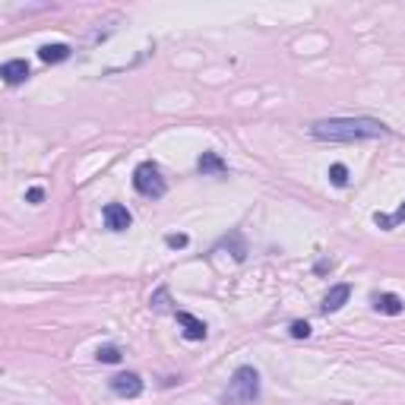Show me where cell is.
Instances as JSON below:
<instances>
[{"instance_id":"7c38bea8","label":"cell","mask_w":405,"mask_h":405,"mask_svg":"<svg viewBox=\"0 0 405 405\" xmlns=\"http://www.w3.org/2000/svg\"><path fill=\"white\" fill-rule=\"evenodd\" d=\"M374 222H377L380 228H386V232H390V228H396V225H402V222H405V202L399 206L396 212H393V216H383V212H377Z\"/></svg>"},{"instance_id":"8fae6325","label":"cell","mask_w":405,"mask_h":405,"mask_svg":"<svg viewBox=\"0 0 405 405\" xmlns=\"http://www.w3.org/2000/svg\"><path fill=\"white\" fill-rule=\"evenodd\" d=\"M200 171L202 174H225L228 168H225V162L216 156V152H202V158H200Z\"/></svg>"},{"instance_id":"9a60e30c","label":"cell","mask_w":405,"mask_h":405,"mask_svg":"<svg viewBox=\"0 0 405 405\" xmlns=\"http://www.w3.org/2000/svg\"><path fill=\"white\" fill-rule=\"evenodd\" d=\"M292 336H294V339H308V336H310V326H308L304 320H294V323H292Z\"/></svg>"},{"instance_id":"52a82bcc","label":"cell","mask_w":405,"mask_h":405,"mask_svg":"<svg viewBox=\"0 0 405 405\" xmlns=\"http://www.w3.org/2000/svg\"><path fill=\"white\" fill-rule=\"evenodd\" d=\"M374 308L380 310V314H390V317H399L405 310V304H402V298L399 294H390V292H383V294H374Z\"/></svg>"},{"instance_id":"e0dca14e","label":"cell","mask_w":405,"mask_h":405,"mask_svg":"<svg viewBox=\"0 0 405 405\" xmlns=\"http://www.w3.org/2000/svg\"><path fill=\"white\" fill-rule=\"evenodd\" d=\"M152 304H156V310H168V292H165V288L152 298Z\"/></svg>"},{"instance_id":"ba28073f","label":"cell","mask_w":405,"mask_h":405,"mask_svg":"<svg viewBox=\"0 0 405 405\" xmlns=\"http://www.w3.org/2000/svg\"><path fill=\"white\" fill-rule=\"evenodd\" d=\"M0 76H3V83H10V86L23 83V79H29V64H26V60H7L3 70H0Z\"/></svg>"},{"instance_id":"277c9868","label":"cell","mask_w":405,"mask_h":405,"mask_svg":"<svg viewBox=\"0 0 405 405\" xmlns=\"http://www.w3.org/2000/svg\"><path fill=\"white\" fill-rule=\"evenodd\" d=\"M102 216H105V225L111 228V232H127L130 222H133V216L127 212V206H120V202H108Z\"/></svg>"},{"instance_id":"9c48e42d","label":"cell","mask_w":405,"mask_h":405,"mask_svg":"<svg viewBox=\"0 0 405 405\" xmlns=\"http://www.w3.org/2000/svg\"><path fill=\"white\" fill-rule=\"evenodd\" d=\"M348 294H352V288H348V285H336V288H330V294L323 298L320 310H323V314H336V310L348 301Z\"/></svg>"},{"instance_id":"8992f818","label":"cell","mask_w":405,"mask_h":405,"mask_svg":"<svg viewBox=\"0 0 405 405\" xmlns=\"http://www.w3.org/2000/svg\"><path fill=\"white\" fill-rule=\"evenodd\" d=\"M178 323L184 326V336H187V339H194V342L206 339V323H202L200 317L187 314V310H178Z\"/></svg>"},{"instance_id":"7a4b0ae2","label":"cell","mask_w":405,"mask_h":405,"mask_svg":"<svg viewBox=\"0 0 405 405\" xmlns=\"http://www.w3.org/2000/svg\"><path fill=\"white\" fill-rule=\"evenodd\" d=\"M260 399V374L254 368H238L228 383V390L222 393V402L225 405H247Z\"/></svg>"},{"instance_id":"ac0fdd59","label":"cell","mask_w":405,"mask_h":405,"mask_svg":"<svg viewBox=\"0 0 405 405\" xmlns=\"http://www.w3.org/2000/svg\"><path fill=\"white\" fill-rule=\"evenodd\" d=\"M41 196H45V194H41L38 187H32V190H29V200H32V202H41Z\"/></svg>"},{"instance_id":"5bb4252c","label":"cell","mask_w":405,"mask_h":405,"mask_svg":"<svg viewBox=\"0 0 405 405\" xmlns=\"http://www.w3.org/2000/svg\"><path fill=\"white\" fill-rule=\"evenodd\" d=\"M98 361H105V364H117V361H120V348H114V346L98 348Z\"/></svg>"},{"instance_id":"30bf717a","label":"cell","mask_w":405,"mask_h":405,"mask_svg":"<svg viewBox=\"0 0 405 405\" xmlns=\"http://www.w3.org/2000/svg\"><path fill=\"white\" fill-rule=\"evenodd\" d=\"M38 57L45 60V64H60V60L70 57V45H45L38 51Z\"/></svg>"},{"instance_id":"4fadbf2b","label":"cell","mask_w":405,"mask_h":405,"mask_svg":"<svg viewBox=\"0 0 405 405\" xmlns=\"http://www.w3.org/2000/svg\"><path fill=\"white\" fill-rule=\"evenodd\" d=\"M330 180L336 184V187H346L348 184V168L346 165H332L330 168Z\"/></svg>"},{"instance_id":"2e32d148","label":"cell","mask_w":405,"mask_h":405,"mask_svg":"<svg viewBox=\"0 0 405 405\" xmlns=\"http://www.w3.org/2000/svg\"><path fill=\"white\" fill-rule=\"evenodd\" d=\"M165 244L168 247H187V234H168Z\"/></svg>"},{"instance_id":"6da1fadb","label":"cell","mask_w":405,"mask_h":405,"mask_svg":"<svg viewBox=\"0 0 405 405\" xmlns=\"http://www.w3.org/2000/svg\"><path fill=\"white\" fill-rule=\"evenodd\" d=\"M317 140H330V143H352V140H374V136H386L390 130L380 120L370 117H336V120H317L314 127Z\"/></svg>"},{"instance_id":"3957f363","label":"cell","mask_w":405,"mask_h":405,"mask_svg":"<svg viewBox=\"0 0 405 405\" xmlns=\"http://www.w3.org/2000/svg\"><path fill=\"white\" fill-rule=\"evenodd\" d=\"M133 187L136 194L149 196V200H158V196H165V178H162V171H158V165H152V162H143V165L133 171Z\"/></svg>"},{"instance_id":"5b68a950","label":"cell","mask_w":405,"mask_h":405,"mask_svg":"<svg viewBox=\"0 0 405 405\" xmlns=\"http://www.w3.org/2000/svg\"><path fill=\"white\" fill-rule=\"evenodd\" d=\"M111 390L117 393V396L136 399L140 393H143V380H140L136 374H117V377H111Z\"/></svg>"}]
</instances>
